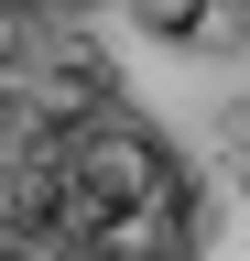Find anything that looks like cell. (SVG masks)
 <instances>
[{
	"label": "cell",
	"instance_id": "cell-1",
	"mask_svg": "<svg viewBox=\"0 0 250 261\" xmlns=\"http://www.w3.org/2000/svg\"><path fill=\"white\" fill-rule=\"evenodd\" d=\"M66 185H76L87 218H174V228H196V185H185L174 142L152 120L109 109V98L76 109V130H66Z\"/></svg>",
	"mask_w": 250,
	"mask_h": 261
},
{
	"label": "cell",
	"instance_id": "cell-2",
	"mask_svg": "<svg viewBox=\"0 0 250 261\" xmlns=\"http://www.w3.org/2000/svg\"><path fill=\"white\" fill-rule=\"evenodd\" d=\"M207 11H217V0H131V22L152 33V44H185V33H196Z\"/></svg>",
	"mask_w": 250,
	"mask_h": 261
},
{
	"label": "cell",
	"instance_id": "cell-3",
	"mask_svg": "<svg viewBox=\"0 0 250 261\" xmlns=\"http://www.w3.org/2000/svg\"><path fill=\"white\" fill-rule=\"evenodd\" d=\"M0 261H22V250H0Z\"/></svg>",
	"mask_w": 250,
	"mask_h": 261
},
{
	"label": "cell",
	"instance_id": "cell-4",
	"mask_svg": "<svg viewBox=\"0 0 250 261\" xmlns=\"http://www.w3.org/2000/svg\"><path fill=\"white\" fill-rule=\"evenodd\" d=\"M239 196H250V174H239Z\"/></svg>",
	"mask_w": 250,
	"mask_h": 261
}]
</instances>
